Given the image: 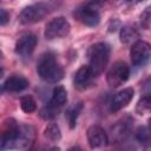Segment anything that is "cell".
<instances>
[{"mask_svg":"<svg viewBox=\"0 0 151 151\" xmlns=\"http://www.w3.org/2000/svg\"><path fill=\"white\" fill-rule=\"evenodd\" d=\"M35 131L29 125H19L8 119L0 132V150H27L33 145Z\"/></svg>","mask_w":151,"mask_h":151,"instance_id":"obj_1","label":"cell"},{"mask_svg":"<svg viewBox=\"0 0 151 151\" xmlns=\"http://www.w3.org/2000/svg\"><path fill=\"white\" fill-rule=\"evenodd\" d=\"M38 76L47 83H58L64 78V68L60 65L57 54L52 51L42 53L37 61Z\"/></svg>","mask_w":151,"mask_h":151,"instance_id":"obj_2","label":"cell"},{"mask_svg":"<svg viewBox=\"0 0 151 151\" xmlns=\"http://www.w3.org/2000/svg\"><path fill=\"white\" fill-rule=\"evenodd\" d=\"M110 53H111V47L107 42H104V41L96 42L88 47L87 66L90 67L91 72L93 73L96 78L100 76L106 68L109 59H110Z\"/></svg>","mask_w":151,"mask_h":151,"instance_id":"obj_3","label":"cell"},{"mask_svg":"<svg viewBox=\"0 0 151 151\" xmlns=\"http://www.w3.org/2000/svg\"><path fill=\"white\" fill-rule=\"evenodd\" d=\"M67 103V92L64 86L58 85L53 88L51 99L48 103L40 110V117L45 120H52L61 112L64 106Z\"/></svg>","mask_w":151,"mask_h":151,"instance_id":"obj_4","label":"cell"},{"mask_svg":"<svg viewBox=\"0 0 151 151\" xmlns=\"http://www.w3.org/2000/svg\"><path fill=\"white\" fill-rule=\"evenodd\" d=\"M55 4L54 2H38L29 5L25 7L18 19L22 25H29V24H35L41 21L45 17H47L52 11H54Z\"/></svg>","mask_w":151,"mask_h":151,"instance_id":"obj_5","label":"cell"},{"mask_svg":"<svg viewBox=\"0 0 151 151\" xmlns=\"http://www.w3.org/2000/svg\"><path fill=\"white\" fill-rule=\"evenodd\" d=\"M71 31V25L64 17H57L51 19L46 26H45V32L44 35L48 40L58 39V38H64L66 37Z\"/></svg>","mask_w":151,"mask_h":151,"instance_id":"obj_6","label":"cell"},{"mask_svg":"<svg viewBox=\"0 0 151 151\" xmlns=\"http://www.w3.org/2000/svg\"><path fill=\"white\" fill-rule=\"evenodd\" d=\"M130 77V67L125 61H116L106 73V81L111 87L123 85Z\"/></svg>","mask_w":151,"mask_h":151,"instance_id":"obj_7","label":"cell"},{"mask_svg":"<svg viewBox=\"0 0 151 151\" xmlns=\"http://www.w3.org/2000/svg\"><path fill=\"white\" fill-rule=\"evenodd\" d=\"M151 48L150 44L144 40H136L130 50V59L133 66L143 67L150 59Z\"/></svg>","mask_w":151,"mask_h":151,"instance_id":"obj_8","label":"cell"},{"mask_svg":"<svg viewBox=\"0 0 151 151\" xmlns=\"http://www.w3.org/2000/svg\"><path fill=\"white\" fill-rule=\"evenodd\" d=\"M74 18L88 27H94L100 22V12L91 6H88L86 2L79 6L74 13Z\"/></svg>","mask_w":151,"mask_h":151,"instance_id":"obj_9","label":"cell"},{"mask_svg":"<svg viewBox=\"0 0 151 151\" xmlns=\"http://www.w3.org/2000/svg\"><path fill=\"white\" fill-rule=\"evenodd\" d=\"M38 42V38L33 33H25L22 34L15 42L14 51L17 55H19L21 59H28Z\"/></svg>","mask_w":151,"mask_h":151,"instance_id":"obj_10","label":"cell"},{"mask_svg":"<svg viewBox=\"0 0 151 151\" xmlns=\"http://www.w3.org/2000/svg\"><path fill=\"white\" fill-rule=\"evenodd\" d=\"M87 136V142L91 149H98V147H104L109 144V137L107 133L104 131L103 127L98 125H92L87 129L86 132Z\"/></svg>","mask_w":151,"mask_h":151,"instance_id":"obj_11","label":"cell"},{"mask_svg":"<svg viewBox=\"0 0 151 151\" xmlns=\"http://www.w3.org/2000/svg\"><path fill=\"white\" fill-rule=\"evenodd\" d=\"M94 76L93 73L91 72L90 67L87 65H83L78 68V71L76 72L74 74V78H73V85L77 90L79 91H84V90H87L93 80H94Z\"/></svg>","mask_w":151,"mask_h":151,"instance_id":"obj_12","label":"cell"},{"mask_svg":"<svg viewBox=\"0 0 151 151\" xmlns=\"http://www.w3.org/2000/svg\"><path fill=\"white\" fill-rule=\"evenodd\" d=\"M133 94H134V90L132 87H126V88H123L122 91L117 92L110 104L111 112H118L122 109H124L125 106H127L129 103L132 100Z\"/></svg>","mask_w":151,"mask_h":151,"instance_id":"obj_13","label":"cell"},{"mask_svg":"<svg viewBox=\"0 0 151 151\" xmlns=\"http://www.w3.org/2000/svg\"><path fill=\"white\" fill-rule=\"evenodd\" d=\"M133 125V119L131 117H125L120 119L113 127H112V137L114 142L119 143L127 138L131 132V127Z\"/></svg>","mask_w":151,"mask_h":151,"instance_id":"obj_14","label":"cell"},{"mask_svg":"<svg viewBox=\"0 0 151 151\" xmlns=\"http://www.w3.org/2000/svg\"><path fill=\"white\" fill-rule=\"evenodd\" d=\"M28 86H29V81L21 74H13V76L8 77L2 85L4 91L11 92V93L21 92V91L28 88Z\"/></svg>","mask_w":151,"mask_h":151,"instance_id":"obj_15","label":"cell"},{"mask_svg":"<svg viewBox=\"0 0 151 151\" xmlns=\"http://www.w3.org/2000/svg\"><path fill=\"white\" fill-rule=\"evenodd\" d=\"M119 38L123 44H131V42H134L136 40H138L139 32L134 25H124L123 27H120Z\"/></svg>","mask_w":151,"mask_h":151,"instance_id":"obj_16","label":"cell"},{"mask_svg":"<svg viewBox=\"0 0 151 151\" xmlns=\"http://www.w3.org/2000/svg\"><path fill=\"white\" fill-rule=\"evenodd\" d=\"M83 110V103L81 101H78L76 104H73L72 106H70L66 112H65V118L67 120V124L70 126V129H74L76 125H77V120H78V117L80 114Z\"/></svg>","mask_w":151,"mask_h":151,"instance_id":"obj_17","label":"cell"},{"mask_svg":"<svg viewBox=\"0 0 151 151\" xmlns=\"http://www.w3.org/2000/svg\"><path fill=\"white\" fill-rule=\"evenodd\" d=\"M44 137L50 142H58L61 139L60 127L55 123H50L44 130Z\"/></svg>","mask_w":151,"mask_h":151,"instance_id":"obj_18","label":"cell"},{"mask_svg":"<svg viewBox=\"0 0 151 151\" xmlns=\"http://www.w3.org/2000/svg\"><path fill=\"white\" fill-rule=\"evenodd\" d=\"M20 107L25 113H32L37 110V103L31 96H24L20 99Z\"/></svg>","mask_w":151,"mask_h":151,"instance_id":"obj_19","label":"cell"},{"mask_svg":"<svg viewBox=\"0 0 151 151\" xmlns=\"http://www.w3.org/2000/svg\"><path fill=\"white\" fill-rule=\"evenodd\" d=\"M136 139L144 146H149L150 144V131L147 126H139L136 131Z\"/></svg>","mask_w":151,"mask_h":151,"instance_id":"obj_20","label":"cell"},{"mask_svg":"<svg viewBox=\"0 0 151 151\" xmlns=\"http://www.w3.org/2000/svg\"><path fill=\"white\" fill-rule=\"evenodd\" d=\"M150 105H151V98L150 96H144L139 99V101L137 103V106H136V112L138 114H144L146 112H149L150 110Z\"/></svg>","mask_w":151,"mask_h":151,"instance_id":"obj_21","label":"cell"},{"mask_svg":"<svg viewBox=\"0 0 151 151\" xmlns=\"http://www.w3.org/2000/svg\"><path fill=\"white\" fill-rule=\"evenodd\" d=\"M150 22H151V8L146 7L140 14V25H142L143 28L149 29L150 28Z\"/></svg>","mask_w":151,"mask_h":151,"instance_id":"obj_22","label":"cell"},{"mask_svg":"<svg viewBox=\"0 0 151 151\" xmlns=\"http://www.w3.org/2000/svg\"><path fill=\"white\" fill-rule=\"evenodd\" d=\"M9 21V13L8 11L0 8V26H5L7 25Z\"/></svg>","mask_w":151,"mask_h":151,"instance_id":"obj_23","label":"cell"},{"mask_svg":"<svg viewBox=\"0 0 151 151\" xmlns=\"http://www.w3.org/2000/svg\"><path fill=\"white\" fill-rule=\"evenodd\" d=\"M127 1V4H130V5H138V4H140V2H143V1H145V0H126Z\"/></svg>","mask_w":151,"mask_h":151,"instance_id":"obj_24","label":"cell"},{"mask_svg":"<svg viewBox=\"0 0 151 151\" xmlns=\"http://www.w3.org/2000/svg\"><path fill=\"white\" fill-rule=\"evenodd\" d=\"M2 74H4V70H2V68H1V67H0V77H1V76H2Z\"/></svg>","mask_w":151,"mask_h":151,"instance_id":"obj_25","label":"cell"},{"mask_svg":"<svg viewBox=\"0 0 151 151\" xmlns=\"http://www.w3.org/2000/svg\"><path fill=\"white\" fill-rule=\"evenodd\" d=\"M2 57H4V54H2V52L0 51V59H2Z\"/></svg>","mask_w":151,"mask_h":151,"instance_id":"obj_26","label":"cell"},{"mask_svg":"<svg viewBox=\"0 0 151 151\" xmlns=\"http://www.w3.org/2000/svg\"><path fill=\"white\" fill-rule=\"evenodd\" d=\"M2 91H4V87H2V86H0V93H1Z\"/></svg>","mask_w":151,"mask_h":151,"instance_id":"obj_27","label":"cell"}]
</instances>
